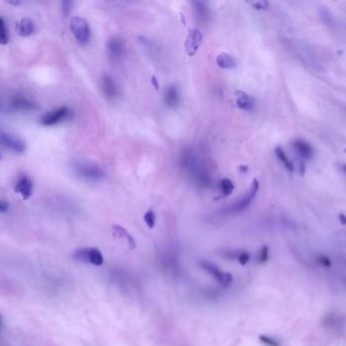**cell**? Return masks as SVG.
<instances>
[{"label": "cell", "mask_w": 346, "mask_h": 346, "mask_svg": "<svg viewBox=\"0 0 346 346\" xmlns=\"http://www.w3.org/2000/svg\"><path fill=\"white\" fill-rule=\"evenodd\" d=\"M164 102L167 107L175 109L180 104V93L176 85H169L164 94Z\"/></svg>", "instance_id": "cell-15"}, {"label": "cell", "mask_w": 346, "mask_h": 346, "mask_svg": "<svg viewBox=\"0 0 346 346\" xmlns=\"http://www.w3.org/2000/svg\"><path fill=\"white\" fill-rule=\"evenodd\" d=\"M292 146L295 152L305 159H310L314 155V149L310 143L302 139H295L292 142Z\"/></svg>", "instance_id": "cell-16"}, {"label": "cell", "mask_w": 346, "mask_h": 346, "mask_svg": "<svg viewBox=\"0 0 346 346\" xmlns=\"http://www.w3.org/2000/svg\"><path fill=\"white\" fill-rule=\"evenodd\" d=\"M238 262L241 264V265H246L250 262L251 260V254L246 252V251H242V252H239L237 253V256H236Z\"/></svg>", "instance_id": "cell-26"}, {"label": "cell", "mask_w": 346, "mask_h": 346, "mask_svg": "<svg viewBox=\"0 0 346 346\" xmlns=\"http://www.w3.org/2000/svg\"><path fill=\"white\" fill-rule=\"evenodd\" d=\"M338 217H339V219H340V221H341V224H345L346 223V219H345V215L343 214V213H340L339 215H338Z\"/></svg>", "instance_id": "cell-35"}, {"label": "cell", "mask_w": 346, "mask_h": 346, "mask_svg": "<svg viewBox=\"0 0 346 346\" xmlns=\"http://www.w3.org/2000/svg\"><path fill=\"white\" fill-rule=\"evenodd\" d=\"M181 165L190 177L194 179L199 187L207 188L210 185V175L201 164L196 152L190 149L184 151L181 156Z\"/></svg>", "instance_id": "cell-1"}, {"label": "cell", "mask_w": 346, "mask_h": 346, "mask_svg": "<svg viewBox=\"0 0 346 346\" xmlns=\"http://www.w3.org/2000/svg\"><path fill=\"white\" fill-rule=\"evenodd\" d=\"M305 172H306L305 164H304V161H301V164H299V173H301L302 176H304V175H305Z\"/></svg>", "instance_id": "cell-34"}, {"label": "cell", "mask_w": 346, "mask_h": 346, "mask_svg": "<svg viewBox=\"0 0 346 346\" xmlns=\"http://www.w3.org/2000/svg\"><path fill=\"white\" fill-rule=\"evenodd\" d=\"M113 230H114V233L116 234L119 238H122V239L126 240L131 249H134L136 247L135 240L133 239V237L127 232V230L124 227H122L120 225H114L113 226Z\"/></svg>", "instance_id": "cell-20"}, {"label": "cell", "mask_w": 346, "mask_h": 346, "mask_svg": "<svg viewBox=\"0 0 346 346\" xmlns=\"http://www.w3.org/2000/svg\"><path fill=\"white\" fill-rule=\"evenodd\" d=\"M201 268L208 272L212 277L217 280V282L222 286H228L233 281V276L228 272H224L220 270L216 265L211 262H201Z\"/></svg>", "instance_id": "cell-9"}, {"label": "cell", "mask_w": 346, "mask_h": 346, "mask_svg": "<svg viewBox=\"0 0 346 346\" xmlns=\"http://www.w3.org/2000/svg\"><path fill=\"white\" fill-rule=\"evenodd\" d=\"M143 219L146 223V225L149 227V228H153L154 225H155V214L153 212L152 209H149L147 210L144 215H143Z\"/></svg>", "instance_id": "cell-25"}, {"label": "cell", "mask_w": 346, "mask_h": 346, "mask_svg": "<svg viewBox=\"0 0 346 346\" xmlns=\"http://www.w3.org/2000/svg\"><path fill=\"white\" fill-rule=\"evenodd\" d=\"M219 189H220L221 197H227L234 191L235 185H234V183L229 179L224 178L219 182Z\"/></svg>", "instance_id": "cell-22"}, {"label": "cell", "mask_w": 346, "mask_h": 346, "mask_svg": "<svg viewBox=\"0 0 346 346\" xmlns=\"http://www.w3.org/2000/svg\"><path fill=\"white\" fill-rule=\"evenodd\" d=\"M259 189H260L259 181L257 179H254L250 191H248V193L242 199L238 200L237 202H235V204L230 206L229 211L230 212H241V211H244L245 209H247L248 207L251 205V203L253 202V200L255 199V197L257 196Z\"/></svg>", "instance_id": "cell-6"}, {"label": "cell", "mask_w": 346, "mask_h": 346, "mask_svg": "<svg viewBox=\"0 0 346 346\" xmlns=\"http://www.w3.org/2000/svg\"><path fill=\"white\" fill-rule=\"evenodd\" d=\"M73 258L79 262L101 266L104 263L102 252L97 248H81L74 252Z\"/></svg>", "instance_id": "cell-3"}, {"label": "cell", "mask_w": 346, "mask_h": 346, "mask_svg": "<svg viewBox=\"0 0 346 346\" xmlns=\"http://www.w3.org/2000/svg\"><path fill=\"white\" fill-rule=\"evenodd\" d=\"M320 17H321L322 21H323V22H325V24H331L332 17H331V14H330L329 10L322 8V9L320 10Z\"/></svg>", "instance_id": "cell-29"}, {"label": "cell", "mask_w": 346, "mask_h": 346, "mask_svg": "<svg viewBox=\"0 0 346 346\" xmlns=\"http://www.w3.org/2000/svg\"><path fill=\"white\" fill-rule=\"evenodd\" d=\"M0 326H1V319H0Z\"/></svg>", "instance_id": "cell-36"}, {"label": "cell", "mask_w": 346, "mask_h": 346, "mask_svg": "<svg viewBox=\"0 0 346 346\" xmlns=\"http://www.w3.org/2000/svg\"><path fill=\"white\" fill-rule=\"evenodd\" d=\"M235 96H236V105L239 109L250 112L255 108V101H254V99L250 95L245 93V91L238 90L236 91Z\"/></svg>", "instance_id": "cell-14"}, {"label": "cell", "mask_w": 346, "mask_h": 346, "mask_svg": "<svg viewBox=\"0 0 346 346\" xmlns=\"http://www.w3.org/2000/svg\"><path fill=\"white\" fill-rule=\"evenodd\" d=\"M100 87L103 96L110 102L116 101L119 98V87L115 79L109 75L104 74L100 80Z\"/></svg>", "instance_id": "cell-8"}, {"label": "cell", "mask_w": 346, "mask_h": 346, "mask_svg": "<svg viewBox=\"0 0 346 346\" xmlns=\"http://www.w3.org/2000/svg\"><path fill=\"white\" fill-rule=\"evenodd\" d=\"M250 5H252L255 9L258 10H264L269 7V2L266 0H257V1H249Z\"/></svg>", "instance_id": "cell-27"}, {"label": "cell", "mask_w": 346, "mask_h": 346, "mask_svg": "<svg viewBox=\"0 0 346 346\" xmlns=\"http://www.w3.org/2000/svg\"><path fill=\"white\" fill-rule=\"evenodd\" d=\"M16 32L21 37H29L35 32V22L30 18H21L16 22Z\"/></svg>", "instance_id": "cell-17"}, {"label": "cell", "mask_w": 346, "mask_h": 346, "mask_svg": "<svg viewBox=\"0 0 346 346\" xmlns=\"http://www.w3.org/2000/svg\"><path fill=\"white\" fill-rule=\"evenodd\" d=\"M0 144L17 153H22L26 150V143L24 141L4 131H0Z\"/></svg>", "instance_id": "cell-10"}, {"label": "cell", "mask_w": 346, "mask_h": 346, "mask_svg": "<svg viewBox=\"0 0 346 346\" xmlns=\"http://www.w3.org/2000/svg\"><path fill=\"white\" fill-rule=\"evenodd\" d=\"M8 43V35L4 19L0 16V44L6 45Z\"/></svg>", "instance_id": "cell-23"}, {"label": "cell", "mask_w": 346, "mask_h": 346, "mask_svg": "<svg viewBox=\"0 0 346 346\" xmlns=\"http://www.w3.org/2000/svg\"><path fill=\"white\" fill-rule=\"evenodd\" d=\"M269 259V248L268 246H263L259 251V262L265 264Z\"/></svg>", "instance_id": "cell-28"}, {"label": "cell", "mask_w": 346, "mask_h": 346, "mask_svg": "<svg viewBox=\"0 0 346 346\" xmlns=\"http://www.w3.org/2000/svg\"><path fill=\"white\" fill-rule=\"evenodd\" d=\"M72 5H73V2H71V1H63L61 3V7H62V11H63L64 15H68L69 13L71 12Z\"/></svg>", "instance_id": "cell-30"}, {"label": "cell", "mask_w": 346, "mask_h": 346, "mask_svg": "<svg viewBox=\"0 0 346 346\" xmlns=\"http://www.w3.org/2000/svg\"><path fill=\"white\" fill-rule=\"evenodd\" d=\"M71 114L72 113L69 110V108L63 106L43 115V117L40 119V123L43 126H54L64 120H67L71 116Z\"/></svg>", "instance_id": "cell-5"}, {"label": "cell", "mask_w": 346, "mask_h": 346, "mask_svg": "<svg viewBox=\"0 0 346 346\" xmlns=\"http://www.w3.org/2000/svg\"><path fill=\"white\" fill-rule=\"evenodd\" d=\"M73 171L79 178L89 181H98L105 177L103 168L90 161H75L73 164Z\"/></svg>", "instance_id": "cell-2"}, {"label": "cell", "mask_w": 346, "mask_h": 346, "mask_svg": "<svg viewBox=\"0 0 346 346\" xmlns=\"http://www.w3.org/2000/svg\"><path fill=\"white\" fill-rule=\"evenodd\" d=\"M70 31L80 45H85L89 42L91 35L90 28L84 18L79 16L73 17L70 20Z\"/></svg>", "instance_id": "cell-4"}, {"label": "cell", "mask_w": 346, "mask_h": 346, "mask_svg": "<svg viewBox=\"0 0 346 346\" xmlns=\"http://www.w3.org/2000/svg\"><path fill=\"white\" fill-rule=\"evenodd\" d=\"M215 61L217 66L222 69H233L237 66L236 59L226 52H222L218 54Z\"/></svg>", "instance_id": "cell-18"}, {"label": "cell", "mask_w": 346, "mask_h": 346, "mask_svg": "<svg viewBox=\"0 0 346 346\" xmlns=\"http://www.w3.org/2000/svg\"><path fill=\"white\" fill-rule=\"evenodd\" d=\"M0 159H1V154H0Z\"/></svg>", "instance_id": "cell-37"}, {"label": "cell", "mask_w": 346, "mask_h": 346, "mask_svg": "<svg viewBox=\"0 0 346 346\" xmlns=\"http://www.w3.org/2000/svg\"><path fill=\"white\" fill-rule=\"evenodd\" d=\"M150 81H151V84L153 85L154 89H155V90H158V89H159V83H158V81H157V78H156L154 75H152Z\"/></svg>", "instance_id": "cell-33"}, {"label": "cell", "mask_w": 346, "mask_h": 346, "mask_svg": "<svg viewBox=\"0 0 346 346\" xmlns=\"http://www.w3.org/2000/svg\"><path fill=\"white\" fill-rule=\"evenodd\" d=\"M9 107L15 111H26V112L34 111L38 108L33 101L22 96L12 97L9 101Z\"/></svg>", "instance_id": "cell-13"}, {"label": "cell", "mask_w": 346, "mask_h": 346, "mask_svg": "<svg viewBox=\"0 0 346 346\" xmlns=\"http://www.w3.org/2000/svg\"><path fill=\"white\" fill-rule=\"evenodd\" d=\"M8 208H9V204L6 201L0 199V212H6Z\"/></svg>", "instance_id": "cell-32"}, {"label": "cell", "mask_w": 346, "mask_h": 346, "mask_svg": "<svg viewBox=\"0 0 346 346\" xmlns=\"http://www.w3.org/2000/svg\"><path fill=\"white\" fill-rule=\"evenodd\" d=\"M33 190H34L33 182L31 178H29L28 176H21L14 186V192L20 194L24 200L30 199V197L33 194Z\"/></svg>", "instance_id": "cell-12"}, {"label": "cell", "mask_w": 346, "mask_h": 346, "mask_svg": "<svg viewBox=\"0 0 346 346\" xmlns=\"http://www.w3.org/2000/svg\"><path fill=\"white\" fill-rule=\"evenodd\" d=\"M259 340L261 343H263L266 346H280V343L278 340H276L275 338L268 335H260Z\"/></svg>", "instance_id": "cell-24"}, {"label": "cell", "mask_w": 346, "mask_h": 346, "mask_svg": "<svg viewBox=\"0 0 346 346\" xmlns=\"http://www.w3.org/2000/svg\"><path fill=\"white\" fill-rule=\"evenodd\" d=\"M318 262H319L320 265L325 266V267H330L331 264H332L330 258L328 256H326V255H320L318 257Z\"/></svg>", "instance_id": "cell-31"}, {"label": "cell", "mask_w": 346, "mask_h": 346, "mask_svg": "<svg viewBox=\"0 0 346 346\" xmlns=\"http://www.w3.org/2000/svg\"><path fill=\"white\" fill-rule=\"evenodd\" d=\"M202 41H203V36L198 29L194 28L189 31L185 41V50L188 56L192 57L197 53L199 47L202 44Z\"/></svg>", "instance_id": "cell-11"}, {"label": "cell", "mask_w": 346, "mask_h": 346, "mask_svg": "<svg viewBox=\"0 0 346 346\" xmlns=\"http://www.w3.org/2000/svg\"><path fill=\"white\" fill-rule=\"evenodd\" d=\"M193 5H194L195 13H196V15H197V17L199 18L200 21L205 22V21L208 20L209 8H208V6L206 5L205 2L196 1V2H193Z\"/></svg>", "instance_id": "cell-19"}, {"label": "cell", "mask_w": 346, "mask_h": 346, "mask_svg": "<svg viewBox=\"0 0 346 346\" xmlns=\"http://www.w3.org/2000/svg\"><path fill=\"white\" fill-rule=\"evenodd\" d=\"M107 51L110 59L114 62L120 61L126 53V44L120 37H112L107 43Z\"/></svg>", "instance_id": "cell-7"}, {"label": "cell", "mask_w": 346, "mask_h": 346, "mask_svg": "<svg viewBox=\"0 0 346 346\" xmlns=\"http://www.w3.org/2000/svg\"><path fill=\"white\" fill-rule=\"evenodd\" d=\"M275 154L276 156L278 157V159L281 161L282 165L285 167V169L288 171V172H293L294 171V167H293V164L291 163V160L287 157L286 153L284 152L283 148L280 147V146H277L275 148Z\"/></svg>", "instance_id": "cell-21"}]
</instances>
